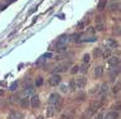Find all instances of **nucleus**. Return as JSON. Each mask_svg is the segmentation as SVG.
I'll return each mask as SVG.
<instances>
[{"label":"nucleus","instance_id":"nucleus-11","mask_svg":"<svg viewBox=\"0 0 121 119\" xmlns=\"http://www.w3.org/2000/svg\"><path fill=\"white\" fill-rule=\"evenodd\" d=\"M56 112V108L55 107H54V105H49V107H48V110H46V114H48V117L49 118H51L52 115H54V113H55Z\"/></svg>","mask_w":121,"mask_h":119},{"label":"nucleus","instance_id":"nucleus-40","mask_svg":"<svg viewBox=\"0 0 121 119\" xmlns=\"http://www.w3.org/2000/svg\"><path fill=\"white\" fill-rule=\"evenodd\" d=\"M38 119H43V117H39V118H38Z\"/></svg>","mask_w":121,"mask_h":119},{"label":"nucleus","instance_id":"nucleus-29","mask_svg":"<svg viewBox=\"0 0 121 119\" xmlns=\"http://www.w3.org/2000/svg\"><path fill=\"white\" fill-rule=\"evenodd\" d=\"M79 70H81L82 73H85V71L87 70V64H84L82 67H79Z\"/></svg>","mask_w":121,"mask_h":119},{"label":"nucleus","instance_id":"nucleus-7","mask_svg":"<svg viewBox=\"0 0 121 119\" xmlns=\"http://www.w3.org/2000/svg\"><path fill=\"white\" fill-rule=\"evenodd\" d=\"M74 114H75V110L73 108L71 109H68L64 114H62V119H73V117H74Z\"/></svg>","mask_w":121,"mask_h":119},{"label":"nucleus","instance_id":"nucleus-10","mask_svg":"<svg viewBox=\"0 0 121 119\" xmlns=\"http://www.w3.org/2000/svg\"><path fill=\"white\" fill-rule=\"evenodd\" d=\"M120 64V59L116 58V57H112L109 59V65L110 67H115V65H119Z\"/></svg>","mask_w":121,"mask_h":119},{"label":"nucleus","instance_id":"nucleus-32","mask_svg":"<svg viewBox=\"0 0 121 119\" xmlns=\"http://www.w3.org/2000/svg\"><path fill=\"white\" fill-rule=\"evenodd\" d=\"M96 29L100 30V31H102V30H105V26H104V24H97V25H96Z\"/></svg>","mask_w":121,"mask_h":119},{"label":"nucleus","instance_id":"nucleus-2","mask_svg":"<svg viewBox=\"0 0 121 119\" xmlns=\"http://www.w3.org/2000/svg\"><path fill=\"white\" fill-rule=\"evenodd\" d=\"M49 103H50L51 105H54L55 108H57V105H61L62 100H61L60 95H57L56 93H54V94L50 95V98H49Z\"/></svg>","mask_w":121,"mask_h":119},{"label":"nucleus","instance_id":"nucleus-9","mask_svg":"<svg viewBox=\"0 0 121 119\" xmlns=\"http://www.w3.org/2000/svg\"><path fill=\"white\" fill-rule=\"evenodd\" d=\"M119 118V113L117 112H109L104 117V119H117Z\"/></svg>","mask_w":121,"mask_h":119},{"label":"nucleus","instance_id":"nucleus-6","mask_svg":"<svg viewBox=\"0 0 121 119\" xmlns=\"http://www.w3.org/2000/svg\"><path fill=\"white\" fill-rule=\"evenodd\" d=\"M30 100H31V107H33V108H38L40 105V99H39V97L36 94H34Z\"/></svg>","mask_w":121,"mask_h":119},{"label":"nucleus","instance_id":"nucleus-1","mask_svg":"<svg viewBox=\"0 0 121 119\" xmlns=\"http://www.w3.org/2000/svg\"><path fill=\"white\" fill-rule=\"evenodd\" d=\"M68 43H69V36H68V35H61L60 38L57 39L56 44H55L56 50H57V49H62V48H65Z\"/></svg>","mask_w":121,"mask_h":119},{"label":"nucleus","instance_id":"nucleus-27","mask_svg":"<svg viewBox=\"0 0 121 119\" xmlns=\"http://www.w3.org/2000/svg\"><path fill=\"white\" fill-rule=\"evenodd\" d=\"M94 55H95V57L101 55V49H100V48H96L95 50H94Z\"/></svg>","mask_w":121,"mask_h":119},{"label":"nucleus","instance_id":"nucleus-37","mask_svg":"<svg viewBox=\"0 0 121 119\" xmlns=\"http://www.w3.org/2000/svg\"><path fill=\"white\" fill-rule=\"evenodd\" d=\"M43 58H52V54L51 53H46V54H44Z\"/></svg>","mask_w":121,"mask_h":119},{"label":"nucleus","instance_id":"nucleus-31","mask_svg":"<svg viewBox=\"0 0 121 119\" xmlns=\"http://www.w3.org/2000/svg\"><path fill=\"white\" fill-rule=\"evenodd\" d=\"M44 62H45V58H43V57H41V58H40L39 60L36 62V65H43Z\"/></svg>","mask_w":121,"mask_h":119},{"label":"nucleus","instance_id":"nucleus-8","mask_svg":"<svg viewBox=\"0 0 121 119\" xmlns=\"http://www.w3.org/2000/svg\"><path fill=\"white\" fill-rule=\"evenodd\" d=\"M105 44L107 45V49H110V48H116L117 47V43L115 42V40H112V39H106L105 40Z\"/></svg>","mask_w":121,"mask_h":119},{"label":"nucleus","instance_id":"nucleus-5","mask_svg":"<svg viewBox=\"0 0 121 119\" xmlns=\"http://www.w3.org/2000/svg\"><path fill=\"white\" fill-rule=\"evenodd\" d=\"M75 84H76V89H82L85 84H86V79L84 76H80L78 79H75Z\"/></svg>","mask_w":121,"mask_h":119},{"label":"nucleus","instance_id":"nucleus-33","mask_svg":"<svg viewBox=\"0 0 121 119\" xmlns=\"http://www.w3.org/2000/svg\"><path fill=\"white\" fill-rule=\"evenodd\" d=\"M16 86H17V83H16V81H14V83L10 85V90H11V91H14V90L16 89Z\"/></svg>","mask_w":121,"mask_h":119},{"label":"nucleus","instance_id":"nucleus-26","mask_svg":"<svg viewBox=\"0 0 121 119\" xmlns=\"http://www.w3.org/2000/svg\"><path fill=\"white\" fill-rule=\"evenodd\" d=\"M110 54H111V50H110V49H106L105 52H104V54H102V57L106 59L107 57H110Z\"/></svg>","mask_w":121,"mask_h":119},{"label":"nucleus","instance_id":"nucleus-15","mask_svg":"<svg viewBox=\"0 0 121 119\" xmlns=\"http://www.w3.org/2000/svg\"><path fill=\"white\" fill-rule=\"evenodd\" d=\"M94 113H95V110H92V109L90 108V109H87V110H86V112H85V113L82 114V118H84V119H86V118H90V117Z\"/></svg>","mask_w":121,"mask_h":119},{"label":"nucleus","instance_id":"nucleus-16","mask_svg":"<svg viewBox=\"0 0 121 119\" xmlns=\"http://www.w3.org/2000/svg\"><path fill=\"white\" fill-rule=\"evenodd\" d=\"M100 105H101V103L97 102V100H95V102L91 103V109H92V110H96V109L100 108Z\"/></svg>","mask_w":121,"mask_h":119},{"label":"nucleus","instance_id":"nucleus-19","mask_svg":"<svg viewBox=\"0 0 121 119\" xmlns=\"http://www.w3.org/2000/svg\"><path fill=\"white\" fill-rule=\"evenodd\" d=\"M20 104H21V107H23V108H28V107H29V99H28V98L21 99Z\"/></svg>","mask_w":121,"mask_h":119},{"label":"nucleus","instance_id":"nucleus-22","mask_svg":"<svg viewBox=\"0 0 121 119\" xmlns=\"http://www.w3.org/2000/svg\"><path fill=\"white\" fill-rule=\"evenodd\" d=\"M69 89L70 90H76V84H75V79H73V80H71L70 81V85H69Z\"/></svg>","mask_w":121,"mask_h":119},{"label":"nucleus","instance_id":"nucleus-21","mask_svg":"<svg viewBox=\"0 0 121 119\" xmlns=\"http://www.w3.org/2000/svg\"><path fill=\"white\" fill-rule=\"evenodd\" d=\"M60 90L62 91V93H66V91L69 90V85L68 84H61L60 85Z\"/></svg>","mask_w":121,"mask_h":119},{"label":"nucleus","instance_id":"nucleus-35","mask_svg":"<svg viewBox=\"0 0 121 119\" xmlns=\"http://www.w3.org/2000/svg\"><path fill=\"white\" fill-rule=\"evenodd\" d=\"M114 34H115V35H120V26H117V28H114Z\"/></svg>","mask_w":121,"mask_h":119},{"label":"nucleus","instance_id":"nucleus-17","mask_svg":"<svg viewBox=\"0 0 121 119\" xmlns=\"http://www.w3.org/2000/svg\"><path fill=\"white\" fill-rule=\"evenodd\" d=\"M25 93L28 94V95H30V94H33V95H34V86H31V85L25 86Z\"/></svg>","mask_w":121,"mask_h":119},{"label":"nucleus","instance_id":"nucleus-28","mask_svg":"<svg viewBox=\"0 0 121 119\" xmlns=\"http://www.w3.org/2000/svg\"><path fill=\"white\" fill-rule=\"evenodd\" d=\"M79 71V65H74L73 69H71V74H76Z\"/></svg>","mask_w":121,"mask_h":119},{"label":"nucleus","instance_id":"nucleus-4","mask_svg":"<svg viewBox=\"0 0 121 119\" xmlns=\"http://www.w3.org/2000/svg\"><path fill=\"white\" fill-rule=\"evenodd\" d=\"M60 81H61V76L59 74H54V75L50 76V79H49V84L55 86L57 84H60Z\"/></svg>","mask_w":121,"mask_h":119},{"label":"nucleus","instance_id":"nucleus-3","mask_svg":"<svg viewBox=\"0 0 121 119\" xmlns=\"http://www.w3.org/2000/svg\"><path fill=\"white\" fill-rule=\"evenodd\" d=\"M69 68H70V62H62L60 64H57L54 70H55L56 73H62V71H66Z\"/></svg>","mask_w":121,"mask_h":119},{"label":"nucleus","instance_id":"nucleus-14","mask_svg":"<svg viewBox=\"0 0 121 119\" xmlns=\"http://www.w3.org/2000/svg\"><path fill=\"white\" fill-rule=\"evenodd\" d=\"M102 73H104V68H102L101 65H99L95 68V76H101Z\"/></svg>","mask_w":121,"mask_h":119},{"label":"nucleus","instance_id":"nucleus-30","mask_svg":"<svg viewBox=\"0 0 121 119\" xmlns=\"http://www.w3.org/2000/svg\"><path fill=\"white\" fill-rule=\"evenodd\" d=\"M73 38H74L75 42H80V38H81V35H80V34H74Z\"/></svg>","mask_w":121,"mask_h":119},{"label":"nucleus","instance_id":"nucleus-23","mask_svg":"<svg viewBox=\"0 0 121 119\" xmlns=\"http://www.w3.org/2000/svg\"><path fill=\"white\" fill-rule=\"evenodd\" d=\"M85 97H86V95H85V93H80L78 97H76V99L80 100V102H82V100H85Z\"/></svg>","mask_w":121,"mask_h":119},{"label":"nucleus","instance_id":"nucleus-34","mask_svg":"<svg viewBox=\"0 0 121 119\" xmlns=\"http://www.w3.org/2000/svg\"><path fill=\"white\" fill-rule=\"evenodd\" d=\"M41 84H43V78H41V76H39L38 79H36V85L39 86V85H41Z\"/></svg>","mask_w":121,"mask_h":119},{"label":"nucleus","instance_id":"nucleus-12","mask_svg":"<svg viewBox=\"0 0 121 119\" xmlns=\"http://www.w3.org/2000/svg\"><path fill=\"white\" fill-rule=\"evenodd\" d=\"M9 119H23V114L19 112H13L9 115Z\"/></svg>","mask_w":121,"mask_h":119},{"label":"nucleus","instance_id":"nucleus-13","mask_svg":"<svg viewBox=\"0 0 121 119\" xmlns=\"http://www.w3.org/2000/svg\"><path fill=\"white\" fill-rule=\"evenodd\" d=\"M107 89H109V86H107V84L106 83H102L101 84V88H100V94L104 97V95L107 93Z\"/></svg>","mask_w":121,"mask_h":119},{"label":"nucleus","instance_id":"nucleus-25","mask_svg":"<svg viewBox=\"0 0 121 119\" xmlns=\"http://www.w3.org/2000/svg\"><path fill=\"white\" fill-rule=\"evenodd\" d=\"M96 38L95 36H91V38H86V39H81L80 42H95Z\"/></svg>","mask_w":121,"mask_h":119},{"label":"nucleus","instance_id":"nucleus-20","mask_svg":"<svg viewBox=\"0 0 121 119\" xmlns=\"http://www.w3.org/2000/svg\"><path fill=\"white\" fill-rule=\"evenodd\" d=\"M105 5H106V0H100V3H99V5H97V9L99 10H104Z\"/></svg>","mask_w":121,"mask_h":119},{"label":"nucleus","instance_id":"nucleus-36","mask_svg":"<svg viewBox=\"0 0 121 119\" xmlns=\"http://www.w3.org/2000/svg\"><path fill=\"white\" fill-rule=\"evenodd\" d=\"M119 91H120V84L115 85V88H114V93H119Z\"/></svg>","mask_w":121,"mask_h":119},{"label":"nucleus","instance_id":"nucleus-39","mask_svg":"<svg viewBox=\"0 0 121 119\" xmlns=\"http://www.w3.org/2000/svg\"><path fill=\"white\" fill-rule=\"evenodd\" d=\"M96 119H102V115H101V114H99V115H97V118Z\"/></svg>","mask_w":121,"mask_h":119},{"label":"nucleus","instance_id":"nucleus-24","mask_svg":"<svg viewBox=\"0 0 121 119\" xmlns=\"http://www.w3.org/2000/svg\"><path fill=\"white\" fill-rule=\"evenodd\" d=\"M82 62H84V64L89 63V62H90V55H89V54H85L84 58H82Z\"/></svg>","mask_w":121,"mask_h":119},{"label":"nucleus","instance_id":"nucleus-38","mask_svg":"<svg viewBox=\"0 0 121 119\" xmlns=\"http://www.w3.org/2000/svg\"><path fill=\"white\" fill-rule=\"evenodd\" d=\"M78 28H79V29H82V28H84V23H82V21H80L79 24H78Z\"/></svg>","mask_w":121,"mask_h":119},{"label":"nucleus","instance_id":"nucleus-18","mask_svg":"<svg viewBox=\"0 0 121 119\" xmlns=\"http://www.w3.org/2000/svg\"><path fill=\"white\" fill-rule=\"evenodd\" d=\"M109 9H110V10H119V9H120V3L117 1V3L111 4V5L109 6Z\"/></svg>","mask_w":121,"mask_h":119}]
</instances>
